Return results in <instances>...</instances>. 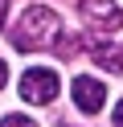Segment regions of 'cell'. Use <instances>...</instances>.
Instances as JSON below:
<instances>
[{
    "instance_id": "cell-2",
    "label": "cell",
    "mask_w": 123,
    "mask_h": 127,
    "mask_svg": "<svg viewBox=\"0 0 123 127\" xmlns=\"http://www.w3.org/2000/svg\"><path fill=\"white\" fill-rule=\"evenodd\" d=\"M57 90H62V82H57L53 70H41V66H37V70H25V74H21V98L33 102V107L53 102Z\"/></svg>"
},
{
    "instance_id": "cell-10",
    "label": "cell",
    "mask_w": 123,
    "mask_h": 127,
    "mask_svg": "<svg viewBox=\"0 0 123 127\" xmlns=\"http://www.w3.org/2000/svg\"><path fill=\"white\" fill-rule=\"evenodd\" d=\"M4 17H8V0H0V25H4Z\"/></svg>"
},
{
    "instance_id": "cell-6",
    "label": "cell",
    "mask_w": 123,
    "mask_h": 127,
    "mask_svg": "<svg viewBox=\"0 0 123 127\" xmlns=\"http://www.w3.org/2000/svg\"><path fill=\"white\" fill-rule=\"evenodd\" d=\"M53 49L62 53V58H74V53H78V37H57V41H53Z\"/></svg>"
},
{
    "instance_id": "cell-8",
    "label": "cell",
    "mask_w": 123,
    "mask_h": 127,
    "mask_svg": "<svg viewBox=\"0 0 123 127\" xmlns=\"http://www.w3.org/2000/svg\"><path fill=\"white\" fill-rule=\"evenodd\" d=\"M4 82H8V66L0 62V90H4Z\"/></svg>"
},
{
    "instance_id": "cell-7",
    "label": "cell",
    "mask_w": 123,
    "mask_h": 127,
    "mask_svg": "<svg viewBox=\"0 0 123 127\" xmlns=\"http://www.w3.org/2000/svg\"><path fill=\"white\" fill-rule=\"evenodd\" d=\"M0 127H37V123H33L29 115H4V119H0Z\"/></svg>"
},
{
    "instance_id": "cell-4",
    "label": "cell",
    "mask_w": 123,
    "mask_h": 127,
    "mask_svg": "<svg viewBox=\"0 0 123 127\" xmlns=\"http://www.w3.org/2000/svg\"><path fill=\"white\" fill-rule=\"evenodd\" d=\"M74 102H78V111H86V115H98L107 102V86L98 82V78H74Z\"/></svg>"
},
{
    "instance_id": "cell-1",
    "label": "cell",
    "mask_w": 123,
    "mask_h": 127,
    "mask_svg": "<svg viewBox=\"0 0 123 127\" xmlns=\"http://www.w3.org/2000/svg\"><path fill=\"white\" fill-rule=\"evenodd\" d=\"M8 37H12V45H16L21 53H29V49H49V45L62 37V21H57L53 8L33 4V8L21 12V25H12Z\"/></svg>"
},
{
    "instance_id": "cell-9",
    "label": "cell",
    "mask_w": 123,
    "mask_h": 127,
    "mask_svg": "<svg viewBox=\"0 0 123 127\" xmlns=\"http://www.w3.org/2000/svg\"><path fill=\"white\" fill-rule=\"evenodd\" d=\"M115 127H123V102L115 107Z\"/></svg>"
},
{
    "instance_id": "cell-5",
    "label": "cell",
    "mask_w": 123,
    "mask_h": 127,
    "mask_svg": "<svg viewBox=\"0 0 123 127\" xmlns=\"http://www.w3.org/2000/svg\"><path fill=\"white\" fill-rule=\"evenodd\" d=\"M90 58H94V66H103L107 74H123V41H119V45L94 41V49H90Z\"/></svg>"
},
{
    "instance_id": "cell-3",
    "label": "cell",
    "mask_w": 123,
    "mask_h": 127,
    "mask_svg": "<svg viewBox=\"0 0 123 127\" xmlns=\"http://www.w3.org/2000/svg\"><path fill=\"white\" fill-rule=\"evenodd\" d=\"M82 17L94 33H119L123 29V8L115 0H82Z\"/></svg>"
}]
</instances>
